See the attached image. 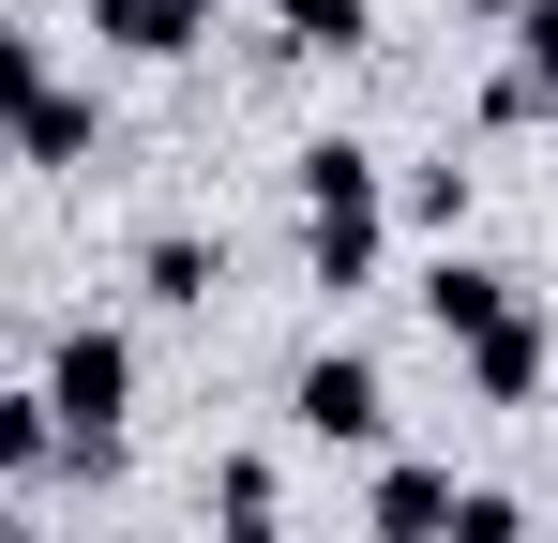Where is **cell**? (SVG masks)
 Masks as SVG:
<instances>
[{"label": "cell", "mask_w": 558, "mask_h": 543, "mask_svg": "<svg viewBox=\"0 0 558 543\" xmlns=\"http://www.w3.org/2000/svg\"><path fill=\"white\" fill-rule=\"evenodd\" d=\"M302 272L348 302V287H377L392 272V167H377L363 136H302Z\"/></svg>", "instance_id": "cell-1"}, {"label": "cell", "mask_w": 558, "mask_h": 543, "mask_svg": "<svg viewBox=\"0 0 558 543\" xmlns=\"http://www.w3.org/2000/svg\"><path fill=\"white\" fill-rule=\"evenodd\" d=\"M121 423H136V333H121V317H76V333L46 348V438H61L76 483H106V468H121Z\"/></svg>", "instance_id": "cell-2"}, {"label": "cell", "mask_w": 558, "mask_h": 543, "mask_svg": "<svg viewBox=\"0 0 558 543\" xmlns=\"http://www.w3.org/2000/svg\"><path fill=\"white\" fill-rule=\"evenodd\" d=\"M287 438L392 452V377H377V348H317V362H302V377H287Z\"/></svg>", "instance_id": "cell-3"}, {"label": "cell", "mask_w": 558, "mask_h": 543, "mask_svg": "<svg viewBox=\"0 0 558 543\" xmlns=\"http://www.w3.org/2000/svg\"><path fill=\"white\" fill-rule=\"evenodd\" d=\"M408 302H423V317H438V348H483V333H498V317H513V302H529V287H513V272H498V257H468V242H438V257H423V287H408Z\"/></svg>", "instance_id": "cell-4"}, {"label": "cell", "mask_w": 558, "mask_h": 543, "mask_svg": "<svg viewBox=\"0 0 558 543\" xmlns=\"http://www.w3.org/2000/svg\"><path fill=\"white\" fill-rule=\"evenodd\" d=\"M363 529H377V543H438V529H453V468H438V452H377Z\"/></svg>", "instance_id": "cell-5"}, {"label": "cell", "mask_w": 558, "mask_h": 543, "mask_svg": "<svg viewBox=\"0 0 558 543\" xmlns=\"http://www.w3.org/2000/svg\"><path fill=\"white\" fill-rule=\"evenodd\" d=\"M453 362H468V393H483V408H529V393H544V362H558V333H544V302H513V317H498L483 348H453Z\"/></svg>", "instance_id": "cell-6"}, {"label": "cell", "mask_w": 558, "mask_h": 543, "mask_svg": "<svg viewBox=\"0 0 558 543\" xmlns=\"http://www.w3.org/2000/svg\"><path fill=\"white\" fill-rule=\"evenodd\" d=\"M211 287H227V242H211V227H151V242H136V302L211 317Z\"/></svg>", "instance_id": "cell-7"}, {"label": "cell", "mask_w": 558, "mask_h": 543, "mask_svg": "<svg viewBox=\"0 0 558 543\" xmlns=\"http://www.w3.org/2000/svg\"><path fill=\"white\" fill-rule=\"evenodd\" d=\"M377 46V0H272L257 61H363Z\"/></svg>", "instance_id": "cell-8"}, {"label": "cell", "mask_w": 558, "mask_h": 543, "mask_svg": "<svg viewBox=\"0 0 558 543\" xmlns=\"http://www.w3.org/2000/svg\"><path fill=\"white\" fill-rule=\"evenodd\" d=\"M92 46H121V61H196V46H211V0H92Z\"/></svg>", "instance_id": "cell-9"}, {"label": "cell", "mask_w": 558, "mask_h": 543, "mask_svg": "<svg viewBox=\"0 0 558 543\" xmlns=\"http://www.w3.org/2000/svg\"><path fill=\"white\" fill-rule=\"evenodd\" d=\"M498 46H513V61H498V121H544L558 106V0H529Z\"/></svg>", "instance_id": "cell-10"}, {"label": "cell", "mask_w": 558, "mask_h": 543, "mask_svg": "<svg viewBox=\"0 0 558 543\" xmlns=\"http://www.w3.org/2000/svg\"><path fill=\"white\" fill-rule=\"evenodd\" d=\"M15 152H31V167H92V152H106V106H92V90H61V76H46V106L15 121Z\"/></svg>", "instance_id": "cell-11"}, {"label": "cell", "mask_w": 558, "mask_h": 543, "mask_svg": "<svg viewBox=\"0 0 558 543\" xmlns=\"http://www.w3.org/2000/svg\"><path fill=\"white\" fill-rule=\"evenodd\" d=\"M392 212H408L423 242H468V167H453V152H438V167H408V181H392Z\"/></svg>", "instance_id": "cell-12"}, {"label": "cell", "mask_w": 558, "mask_h": 543, "mask_svg": "<svg viewBox=\"0 0 558 543\" xmlns=\"http://www.w3.org/2000/svg\"><path fill=\"white\" fill-rule=\"evenodd\" d=\"M438 543H544V529H529L513 483H453V529H438Z\"/></svg>", "instance_id": "cell-13"}, {"label": "cell", "mask_w": 558, "mask_h": 543, "mask_svg": "<svg viewBox=\"0 0 558 543\" xmlns=\"http://www.w3.org/2000/svg\"><path fill=\"white\" fill-rule=\"evenodd\" d=\"M31 106H46V31H31V15H0V136H15Z\"/></svg>", "instance_id": "cell-14"}, {"label": "cell", "mask_w": 558, "mask_h": 543, "mask_svg": "<svg viewBox=\"0 0 558 543\" xmlns=\"http://www.w3.org/2000/svg\"><path fill=\"white\" fill-rule=\"evenodd\" d=\"M31 468H61V438H46V393H0V483H31Z\"/></svg>", "instance_id": "cell-15"}, {"label": "cell", "mask_w": 558, "mask_h": 543, "mask_svg": "<svg viewBox=\"0 0 558 543\" xmlns=\"http://www.w3.org/2000/svg\"><path fill=\"white\" fill-rule=\"evenodd\" d=\"M211 514H287V498H272V452H227V468H211Z\"/></svg>", "instance_id": "cell-16"}, {"label": "cell", "mask_w": 558, "mask_h": 543, "mask_svg": "<svg viewBox=\"0 0 558 543\" xmlns=\"http://www.w3.org/2000/svg\"><path fill=\"white\" fill-rule=\"evenodd\" d=\"M211 543H287V514H227V529H211Z\"/></svg>", "instance_id": "cell-17"}, {"label": "cell", "mask_w": 558, "mask_h": 543, "mask_svg": "<svg viewBox=\"0 0 558 543\" xmlns=\"http://www.w3.org/2000/svg\"><path fill=\"white\" fill-rule=\"evenodd\" d=\"M453 15H483V31H513V15H529V0H453Z\"/></svg>", "instance_id": "cell-18"}, {"label": "cell", "mask_w": 558, "mask_h": 543, "mask_svg": "<svg viewBox=\"0 0 558 543\" xmlns=\"http://www.w3.org/2000/svg\"><path fill=\"white\" fill-rule=\"evenodd\" d=\"M0 543H46V529H15V514H0Z\"/></svg>", "instance_id": "cell-19"}, {"label": "cell", "mask_w": 558, "mask_h": 543, "mask_svg": "<svg viewBox=\"0 0 558 543\" xmlns=\"http://www.w3.org/2000/svg\"><path fill=\"white\" fill-rule=\"evenodd\" d=\"M544 543H558V529H544Z\"/></svg>", "instance_id": "cell-20"}]
</instances>
